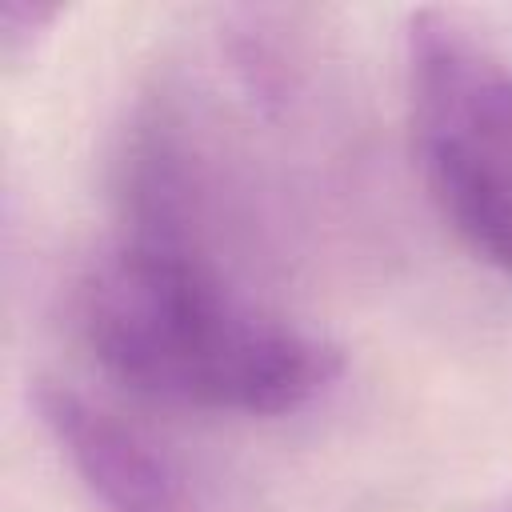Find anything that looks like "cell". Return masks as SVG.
<instances>
[{"label":"cell","instance_id":"1","mask_svg":"<svg viewBox=\"0 0 512 512\" xmlns=\"http://www.w3.org/2000/svg\"><path fill=\"white\" fill-rule=\"evenodd\" d=\"M96 364L144 400L284 416L340 376V348L252 300L216 260L184 132L144 112L120 160V232L80 292Z\"/></svg>","mask_w":512,"mask_h":512},{"label":"cell","instance_id":"2","mask_svg":"<svg viewBox=\"0 0 512 512\" xmlns=\"http://www.w3.org/2000/svg\"><path fill=\"white\" fill-rule=\"evenodd\" d=\"M416 168L452 232L512 276V56L448 8L404 24Z\"/></svg>","mask_w":512,"mask_h":512},{"label":"cell","instance_id":"3","mask_svg":"<svg viewBox=\"0 0 512 512\" xmlns=\"http://www.w3.org/2000/svg\"><path fill=\"white\" fill-rule=\"evenodd\" d=\"M36 420L100 512H200L180 468L128 420L72 384L40 380Z\"/></svg>","mask_w":512,"mask_h":512},{"label":"cell","instance_id":"4","mask_svg":"<svg viewBox=\"0 0 512 512\" xmlns=\"http://www.w3.org/2000/svg\"><path fill=\"white\" fill-rule=\"evenodd\" d=\"M64 16L60 4H44V0H8L0 8V56L4 64H20L28 60L48 36L52 24Z\"/></svg>","mask_w":512,"mask_h":512}]
</instances>
